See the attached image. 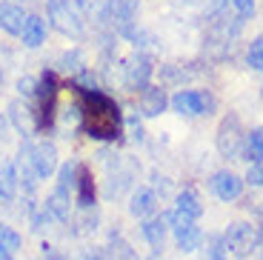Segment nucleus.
<instances>
[{"mask_svg": "<svg viewBox=\"0 0 263 260\" xmlns=\"http://www.w3.org/2000/svg\"><path fill=\"white\" fill-rule=\"evenodd\" d=\"M217 152L226 157V160H237V157L246 152V132H243V123L237 115H226L217 126Z\"/></svg>", "mask_w": 263, "mask_h": 260, "instance_id": "20e7f679", "label": "nucleus"}, {"mask_svg": "<svg viewBox=\"0 0 263 260\" xmlns=\"http://www.w3.org/2000/svg\"><path fill=\"white\" fill-rule=\"evenodd\" d=\"M20 157L29 163V169L37 175V180H46V177H52L58 172V149L49 140H37L32 146H23Z\"/></svg>", "mask_w": 263, "mask_h": 260, "instance_id": "39448f33", "label": "nucleus"}, {"mask_svg": "<svg viewBox=\"0 0 263 260\" xmlns=\"http://www.w3.org/2000/svg\"><path fill=\"white\" fill-rule=\"evenodd\" d=\"M209 189L215 192V197L220 200H237L240 192H243V180L235 175V172H215L209 180Z\"/></svg>", "mask_w": 263, "mask_h": 260, "instance_id": "9d476101", "label": "nucleus"}, {"mask_svg": "<svg viewBox=\"0 0 263 260\" xmlns=\"http://www.w3.org/2000/svg\"><path fill=\"white\" fill-rule=\"evenodd\" d=\"M0 86H3V69H0Z\"/></svg>", "mask_w": 263, "mask_h": 260, "instance_id": "f704fd0d", "label": "nucleus"}, {"mask_svg": "<svg viewBox=\"0 0 263 260\" xmlns=\"http://www.w3.org/2000/svg\"><path fill=\"white\" fill-rule=\"evenodd\" d=\"M246 157L255 163L263 160V126H257L246 135Z\"/></svg>", "mask_w": 263, "mask_h": 260, "instance_id": "412c9836", "label": "nucleus"}, {"mask_svg": "<svg viewBox=\"0 0 263 260\" xmlns=\"http://www.w3.org/2000/svg\"><path fill=\"white\" fill-rule=\"evenodd\" d=\"M80 54L78 52H72V54H63V58H60V69H66V72H78L80 69Z\"/></svg>", "mask_w": 263, "mask_h": 260, "instance_id": "c756f323", "label": "nucleus"}, {"mask_svg": "<svg viewBox=\"0 0 263 260\" xmlns=\"http://www.w3.org/2000/svg\"><path fill=\"white\" fill-rule=\"evenodd\" d=\"M123 126V115H120L118 103L112 98H106L103 91H86L83 103V129L95 140H115Z\"/></svg>", "mask_w": 263, "mask_h": 260, "instance_id": "f257e3e1", "label": "nucleus"}, {"mask_svg": "<svg viewBox=\"0 0 263 260\" xmlns=\"http://www.w3.org/2000/svg\"><path fill=\"white\" fill-rule=\"evenodd\" d=\"M9 117H12V123L17 126L23 135H29V132H34V129H40V123H37V112H34V106L32 103H17L14 100L12 106H9Z\"/></svg>", "mask_w": 263, "mask_h": 260, "instance_id": "f8f14e48", "label": "nucleus"}, {"mask_svg": "<svg viewBox=\"0 0 263 260\" xmlns=\"http://www.w3.org/2000/svg\"><path fill=\"white\" fill-rule=\"evenodd\" d=\"M20 243H23V240H20V234L14 232V229H9V226H3V223H0V246L9 249V252L14 254L20 249Z\"/></svg>", "mask_w": 263, "mask_h": 260, "instance_id": "a878e982", "label": "nucleus"}, {"mask_svg": "<svg viewBox=\"0 0 263 260\" xmlns=\"http://www.w3.org/2000/svg\"><path fill=\"white\" fill-rule=\"evenodd\" d=\"M80 260H103V254H98V252H86Z\"/></svg>", "mask_w": 263, "mask_h": 260, "instance_id": "2f4dec72", "label": "nucleus"}, {"mask_svg": "<svg viewBox=\"0 0 263 260\" xmlns=\"http://www.w3.org/2000/svg\"><path fill=\"white\" fill-rule=\"evenodd\" d=\"M69 195H72V192H63V189L54 186V192L46 197V203H43V209H46L49 215H52L54 220H60V223H69V217H72V203H69Z\"/></svg>", "mask_w": 263, "mask_h": 260, "instance_id": "ddd939ff", "label": "nucleus"}, {"mask_svg": "<svg viewBox=\"0 0 263 260\" xmlns=\"http://www.w3.org/2000/svg\"><path fill=\"white\" fill-rule=\"evenodd\" d=\"M257 240H260V232H257V226H252V223H232L223 232L226 252L237 254V257H246L249 252H255Z\"/></svg>", "mask_w": 263, "mask_h": 260, "instance_id": "0eeeda50", "label": "nucleus"}, {"mask_svg": "<svg viewBox=\"0 0 263 260\" xmlns=\"http://www.w3.org/2000/svg\"><path fill=\"white\" fill-rule=\"evenodd\" d=\"M149 260H160V257H149Z\"/></svg>", "mask_w": 263, "mask_h": 260, "instance_id": "e433bc0d", "label": "nucleus"}, {"mask_svg": "<svg viewBox=\"0 0 263 260\" xmlns=\"http://www.w3.org/2000/svg\"><path fill=\"white\" fill-rule=\"evenodd\" d=\"M169 103H172V109L178 112V115H209L212 106H215V98L206 95V91L180 89Z\"/></svg>", "mask_w": 263, "mask_h": 260, "instance_id": "1a4fd4ad", "label": "nucleus"}, {"mask_svg": "<svg viewBox=\"0 0 263 260\" xmlns=\"http://www.w3.org/2000/svg\"><path fill=\"white\" fill-rule=\"evenodd\" d=\"M166 229H169L166 217H146L143 226H140V234H143V240L149 243L155 252H160V249H163V240H166Z\"/></svg>", "mask_w": 263, "mask_h": 260, "instance_id": "4468645a", "label": "nucleus"}, {"mask_svg": "<svg viewBox=\"0 0 263 260\" xmlns=\"http://www.w3.org/2000/svg\"><path fill=\"white\" fill-rule=\"evenodd\" d=\"M74 189H78V206L92 209L95 206V180H92V175H89L86 169L78 172V183H74Z\"/></svg>", "mask_w": 263, "mask_h": 260, "instance_id": "6ab92c4d", "label": "nucleus"}, {"mask_svg": "<svg viewBox=\"0 0 263 260\" xmlns=\"http://www.w3.org/2000/svg\"><path fill=\"white\" fill-rule=\"evenodd\" d=\"M20 38H23V46L37 49V46L46 40V20L40 17V14H26V23H23Z\"/></svg>", "mask_w": 263, "mask_h": 260, "instance_id": "2eb2a0df", "label": "nucleus"}, {"mask_svg": "<svg viewBox=\"0 0 263 260\" xmlns=\"http://www.w3.org/2000/svg\"><path fill=\"white\" fill-rule=\"evenodd\" d=\"M232 6H235V14L240 20L252 17V12H255V0H232Z\"/></svg>", "mask_w": 263, "mask_h": 260, "instance_id": "cd10ccee", "label": "nucleus"}, {"mask_svg": "<svg viewBox=\"0 0 263 260\" xmlns=\"http://www.w3.org/2000/svg\"><path fill=\"white\" fill-rule=\"evenodd\" d=\"M166 106H169V98L160 86H146L140 91V115L143 117H158Z\"/></svg>", "mask_w": 263, "mask_h": 260, "instance_id": "9b49d317", "label": "nucleus"}, {"mask_svg": "<svg viewBox=\"0 0 263 260\" xmlns=\"http://www.w3.org/2000/svg\"><path fill=\"white\" fill-rule=\"evenodd\" d=\"M138 12H140L138 0H106L100 6V20L112 32L129 40V34L138 29Z\"/></svg>", "mask_w": 263, "mask_h": 260, "instance_id": "f03ea898", "label": "nucleus"}, {"mask_svg": "<svg viewBox=\"0 0 263 260\" xmlns=\"http://www.w3.org/2000/svg\"><path fill=\"white\" fill-rule=\"evenodd\" d=\"M23 23H26V14L23 9L14 6V3H0V29L6 34H20L23 32Z\"/></svg>", "mask_w": 263, "mask_h": 260, "instance_id": "dca6fc26", "label": "nucleus"}, {"mask_svg": "<svg viewBox=\"0 0 263 260\" xmlns=\"http://www.w3.org/2000/svg\"><path fill=\"white\" fill-rule=\"evenodd\" d=\"M180 3H195V0H180Z\"/></svg>", "mask_w": 263, "mask_h": 260, "instance_id": "c9c22d12", "label": "nucleus"}, {"mask_svg": "<svg viewBox=\"0 0 263 260\" xmlns=\"http://www.w3.org/2000/svg\"><path fill=\"white\" fill-rule=\"evenodd\" d=\"M129 126H132V135H135V137H138V140H140V137H143V129H140V120H138V117H135V115L129 117Z\"/></svg>", "mask_w": 263, "mask_h": 260, "instance_id": "7c9ffc66", "label": "nucleus"}, {"mask_svg": "<svg viewBox=\"0 0 263 260\" xmlns=\"http://www.w3.org/2000/svg\"><path fill=\"white\" fill-rule=\"evenodd\" d=\"M249 186H263V163H255V166H249V172H246L243 177Z\"/></svg>", "mask_w": 263, "mask_h": 260, "instance_id": "c85d7f7f", "label": "nucleus"}, {"mask_svg": "<svg viewBox=\"0 0 263 260\" xmlns=\"http://www.w3.org/2000/svg\"><path fill=\"white\" fill-rule=\"evenodd\" d=\"M206 260H229L226 257V246H223V234H212L206 243Z\"/></svg>", "mask_w": 263, "mask_h": 260, "instance_id": "b1692460", "label": "nucleus"}, {"mask_svg": "<svg viewBox=\"0 0 263 260\" xmlns=\"http://www.w3.org/2000/svg\"><path fill=\"white\" fill-rule=\"evenodd\" d=\"M166 223H169V229L175 232V243H178L180 252H197L200 249V243H203V232L195 226V220L192 217H186L183 212H169L166 215Z\"/></svg>", "mask_w": 263, "mask_h": 260, "instance_id": "423d86ee", "label": "nucleus"}, {"mask_svg": "<svg viewBox=\"0 0 263 260\" xmlns=\"http://www.w3.org/2000/svg\"><path fill=\"white\" fill-rule=\"evenodd\" d=\"M3 132H6V115H0V137H3Z\"/></svg>", "mask_w": 263, "mask_h": 260, "instance_id": "72a5a7b5", "label": "nucleus"}, {"mask_svg": "<svg viewBox=\"0 0 263 260\" xmlns=\"http://www.w3.org/2000/svg\"><path fill=\"white\" fill-rule=\"evenodd\" d=\"M17 189V163H0V200H14Z\"/></svg>", "mask_w": 263, "mask_h": 260, "instance_id": "a211bd4d", "label": "nucleus"}, {"mask_svg": "<svg viewBox=\"0 0 263 260\" xmlns=\"http://www.w3.org/2000/svg\"><path fill=\"white\" fill-rule=\"evenodd\" d=\"M0 260H14V257H12V252H9V249L0 246Z\"/></svg>", "mask_w": 263, "mask_h": 260, "instance_id": "473e14b6", "label": "nucleus"}, {"mask_svg": "<svg viewBox=\"0 0 263 260\" xmlns=\"http://www.w3.org/2000/svg\"><path fill=\"white\" fill-rule=\"evenodd\" d=\"M46 12H49V23H52L60 34L74 38V40L83 38V17H80L74 0H49Z\"/></svg>", "mask_w": 263, "mask_h": 260, "instance_id": "7ed1b4c3", "label": "nucleus"}, {"mask_svg": "<svg viewBox=\"0 0 263 260\" xmlns=\"http://www.w3.org/2000/svg\"><path fill=\"white\" fill-rule=\"evenodd\" d=\"M260 95H263V89H260Z\"/></svg>", "mask_w": 263, "mask_h": 260, "instance_id": "4c0bfd02", "label": "nucleus"}, {"mask_svg": "<svg viewBox=\"0 0 263 260\" xmlns=\"http://www.w3.org/2000/svg\"><path fill=\"white\" fill-rule=\"evenodd\" d=\"M155 209H158V195H155L152 189H138L129 200V212L135 217H152Z\"/></svg>", "mask_w": 263, "mask_h": 260, "instance_id": "f3484780", "label": "nucleus"}, {"mask_svg": "<svg viewBox=\"0 0 263 260\" xmlns=\"http://www.w3.org/2000/svg\"><path fill=\"white\" fill-rule=\"evenodd\" d=\"M246 60H249V66H252V69L263 72V34H260V38H255V40H252L249 52H246Z\"/></svg>", "mask_w": 263, "mask_h": 260, "instance_id": "393cba45", "label": "nucleus"}, {"mask_svg": "<svg viewBox=\"0 0 263 260\" xmlns=\"http://www.w3.org/2000/svg\"><path fill=\"white\" fill-rule=\"evenodd\" d=\"M78 172H80L78 163H63V166L58 169V189H63V192H72L74 183H78Z\"/></svg>", "mask_w": 263, "mask_h": 260, "instance_id": "4be33fe9", "label": "nucleus"}, {"mask_svg": "<svg viewBox=\"0 0 263 260\" xmlns=\"http://www.w3.org/2000/svg\"><path fill=\"white\" fill-rule=\"evenodd\" d=\"M178 212H183L186 217L197 220V217L203 215V203H200V197H197L192 189H183V192L178 195Z\"/></svg>", "mask_w": 263, "mask_h": 260, "instance_id": "aec40b11", "label": "nucleus"}, {"mask_svg": "<svg viewBox=\"0 0 263 260\" xmlns=\"http://www.w3.org/2000/svg\"><path fill=\"white\" fill-rule=\"evenodd\" d=\"M37 83H40L37 78H20V80H17V91L23 95V98L32 100L34 95H37Z\"/></svg>", "mask_w": 263, "mask_h": 260, "instance_id": "bb28decb", "label": "nucleus"}, {"mask_svg": "<svg viewBox=\"0 0 263 260\" xmlns=\"http://www.w3.org/2000/svg\"><path fill=\"white\" fill-rule=\"evenodd\" d=\"M60 123L69 126V129H78V126H83V106H78V103L63 106V112H60Z\"/></svg>", "mask_w": 263, "mask_h": 260, "instance_id": "5701e85b", "label": "nucleus"}, {"mask_svg": "<svg viewBox=\"0 0 263 260\" xmlns=\"http://www.w3.org/2000/svg\"><path fill=\"white\" fill-rule=\"evenodd\" d=\"M152 72H155V63H152L149 54L143 52H135L132 58L123 60V86L129 91H143L146 86H149V78Z\"/></svg>", "mask_w": 263, "mask_h": 260, "instance_id": "6e6552de", "label": "nucleus"}]
</instances>
